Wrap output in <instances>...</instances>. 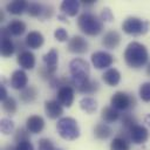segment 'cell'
Listing matches in <instances>:
<instances>
[{
	"label": "cell",
	"instance_id": "cell-37",
	"mask_svg": "<svg viewBox=\"0 0 150 150\" xmlns=\"http://www.w3.org/2000/svg\"><path fill=\"white\" fill-rule=\"evenodd\" d=\"M15 150H34V146L30 143V141H23L16 144Z\"/></svg>",
	"mask_w": 150,
	"mask_h": 150
},
{
	"label": "cell",
	"instance_id": "cell-27",
	"mask_svg": "<svg viewBox=\"0 0 150 150\" xmlns=\"http://www.w3.org/2000/svg\"><path fill=\"white\" fill-rule=\"evenodd\" d=\"M129 142L130 141H128L123 137L116 136L110 143V150H130Z\"/></svg>",
	"mask_w": 150,
	"mask_h": 150
},
{
	"label": "cell",
	"instance_id": "cell-30",
	"mask_svg": "<svg viewBox=\"0 0 150 150\" xmlns=\"http://www.w3.org/2000/svg\"><path fill=\"white\" fill-rule=\"evenodd\" d=\"M2 109L8 115H14L16 112V102L13 97L8 96L5 101H2Z\"/></svg>",
	"mask_w": 150,
	"mask_h": 150
},
{
	"label": "cell",
	"instance_id": "cell-23",
	"mask_svg": "<svg viewBox=\"0 0 150 150\" xmlns=\"http://www.w3.org/2000/svg\"><path fill=\"white\" fill-rule=\"evenodd\" d=\"M7 29L9 30V33L14 36H20L25 33L26 30V23L19 19H14L12 20L8 25H7Z\"/></svg>",
	"mask_w": 150,
	"mask_h": 150
},
{
	"label": "cell",
	"instance_id": "cell-28",
	"mask_svg": "<svg viewBox=\"0 0 150 150\" xmlns=\"http://www.w3.org/2000/svg\"><path fill=\"white\" fill-rule=\"evenodd\" d=\"M80 107L83 111L88 114H93L97 108V103L93 97H83L80 101Z\"/></svg>",
	"mask_w": 150,
	"mask_h": 150
},
{
	"label": "cell",
	"instance_id": "cell-42",
	"mask_svg": "<svg viewBox=\"0 0 150 150\" xmlns=\"http://www.w3.org/2000/svg\"><path fill=\"white\" fill-rule=\"evenodd\" d=\"M96 1L95 0H83V1H81V4H83L84 6H90V5H94Z\"/></svg>",
	"mask_w": 150,
	"mask_h": 150
},
{
	"label": "cell",
	"instance_id": "cell-47",
	"mask_svg": "<svg viewBox=\"0 0 150 150\" xmlns=\"http://www.w3.org/2000/svg\"><path fill=\"white\" fill-rule=\"evenodd\" d=\"M146 74L150 76V63L148 64V67H146Z\"/></svg>",
	"mask_w": 150,
	"mask_h": 150
},
{
	"label": "cell",
	"instance_id": "cell-6",
	"mask_svg": "<svg viewBox=\"0 0 150 150\" xmlns=\"http://www.w3.org/2000/svg\"><path fill=\"white\" fill-rule=\"evenodd\" d=\"M110 104L116 110L125 111L135 107L136 100L131 94H127L124 91H116L110 98Z\"/></svg>",
	"mask_w": 150,
	"mask_h": 150
},
{
	"label": "cell",
	"instance_id": "cell-35",
	"mask_svg": "<svg viewBox=\"0 0 150 150\" xmlns=\"http://www.w3.org/2000/svg\"><path fill=\"white\" fill-rule=\"evenodd\" d=\"M38 150H55L54 144L48 138H41L38 142Z\"/></svg>",
	"mask_w": 150,
	"mask_h": 150
},
{
	"label": "cell",
	"instance_id": "cell-22",
	"mask_svg": "<svg viewBox=\"0 0 150 150\" xmlns=\"http://www.w3.org/2000/svg\"><path fill=\"white\" fill-rule=\"evenodd\" d=\"M112 135L111 128L107 123H97L94 128V136L97 139H107Z\"/></svg>",
	"mask_w": 150,
	"mask_h": 150
},
{
	"label": "cell",
	"instance_id": "cell-15",
	"mask_svg": "<svg viewBox=\"0 0 150 150\" xmlns=\"http://www.w3.org/2000/svg\"><path fill=\"white\" fill-rule=\"evenodd\" d=\"M42 60H43L45 67H46L53 75H55L56 69H57V61H59V54H57V50L54 49V48H52L47 54L43 55Z\"/></svg>",
	"mask_w": 150,
	"mask_h": 150
},
{
	"label": "cell",
	"instance_id": "cell-31",
	"mask_svg": "<svg viewBox=\"0 0 150 150\" xmlns=\"http://www.w3.org/2000/svg\"><path fill=\"white\" fill-rule=\"evenodd\" d=\"M42 12H43V6L39 2H30L28 5V8H27L28 15H30L33 18H36V16H41Z\"/></svg>",
	"mask_w": 150,
	"mask_h": 150
},
{
	"label": "cell",
	"instance_id": "cell-16",
	"mask_svg": "<svg viewBox=\"0 0 150 150\" xmlns=\"http://www.w3.org/2000/svg\"><path fill=\"white\" fill-rule=\"evenodd\" d=\"M120 42H121V35H120V33L117 30H114V29L108 30L104 34L103 39H102V45L105 48H108V49H115V48H117L118 45H120Z\"/></svg>",
	"mask_w": 150,
	"mask_h": 150
},
{
	"label": "cell",
	"instance_id": "cell-7",
	"mask_svg": "<svg viewBox=\"0 0 150 150\" xmlns=\"http://www.w3.org/2000/svg\"><path fill=\"white\" fill-rule=\"evenodd\" d=\"M91 63L93 66L96 68V69H104V68H108L114 62V57L111 54L107 53V52H102V50H98V52H95L91 54Z\"/></svg>",
	"mask_w": 150,
	"mask_h": 150
},
{
	"label": "cell",
	"instance_id": "cell-10",
	"mask_svg": "<svg viewBox=\"0 0 150 150\" xmlns=\"http://www.w3.org/2000/svg\"><path fill=\"white\" fill-rule=\"evenodd\" d=\"M56 100L61 103V105L69 108L74 102V88L70 86L59 88L56 93Z\"/></svg>",
	"mask_w": 150,
	"mask_h": 150
},
{
	"label": "cell",
	"instance_id": "cell-11",
	"mask_svg": "<svg viewBox=\"0 0 150 150\" xmlns=\"http://www.w3.org/2000/svg\"><path fill=\"white\" fill-rule=\"evenodd\" d=\"M129 134H130V141L132 143H135V144H143L149 138L148 129L145 127H143V125H139V124L134 125L129 130Z\"/></svg>",
	"mask_w": 150,
	"mask_h": 150
},
{
	"label": "cell",
	"instance_id": "cell-20",
	"mask_svg": "<svg viewBox=\"0 0 150 150\" xmlns=\"http://www.w3.org/2000/svg\"><path fill=\"white\" fill-rule=\"evenodd\" d=\"M28 2L25 0H15V1H11L6 5V9L8 13L13 14V15H20L22 14L25 11H27L28 8Z\"/></svg>",
	"mask_w": 150,
	"mask_h": 150
},
{
	"label": "cell",
	"instance_id": "cell-34",
	"mask_svg": "<svg viewBox=\"0 0 150 150\" xmlns=\"http://www.w3.org/2000/svg\"><path fill=\"white\" fill-rule=\"evenodd\" d=\"M0 129L1 132L5 135H9L14 129V123L8 118H2L0 122Z\"/></svg>",
	"mask_w": 150,
	"mask_h": 150
},
{
	"label": "cell",
	"instance_id": "cell-8",
	"mask_svg": "<svg viewBox=\"0 0 150 150\" xmlns=\"http://www.w3.org/2000/svg\"><path fill=\"white\" fill-rule=\"evenodd\" d=\"M11 33L7 29V27L1 28V45H0V52L4 57L11 56L15 52V46L14 42L11 39Z\"/></svg>",
	"mask_w": 150,
	"mask_h": 150
},
{
	"label": "cell",
	"instance_id": "cell-46",
	"mask_svg": "<svg viewBox=\"0 0 150 150\" xmlns=\"http://www.w3.org/2000/svg\"><path fill=\"white\" fill-rule=\"evenodd\" d=\"M59 19H61V21H67L64 15H59Z\"/></svg>",
	"mask_w": 150,
	"mask_h": 150
},
{
	"label": "cell",
	"instance_id": "cell-5",
	"mask_svg": "<svg viewBox=\"0 0 150 150\" xmlns=\"http://www.w3.org/2000/svg\"><path fill=\"white\" fill-rule=\"evenodd\" d=\"M122 29L124 33L130 35H142L148 32L149 22L136 16H129L123 21Z\"/></svg>",
	"mask_w": 150,
	"mask_h": 150
},
{
	"label": "cell",
	"instance_id": "cell-33",
	"mask_svg": "<svg viewBox=\"0 0 150 150\" xmlns=\"http://www.w3.org/2000/svg\"><path fill=\"white\" fill-rule=\"evenodd\" d=\"M139 97L144 102H150V82H144L139 87Z\"/></svg>",
	"mask_w": 150,
	"mask_h": 150
},
{
	"label": "cell",
	"instance_id": "cell-38",
	"mask_svg": "<svg viewBox=\"0 0 150 150\" xmlns=\"http://www.w3.org/2000/svg\"><path fill=\"white\" fill-rule=\"evenodd\" d=\"M114 19V15L109 8H104L101 13V20L102 21H111Z\"/></svg>",
	"mask_w": 150,
	"mask_h": 150
},
{
	"label": "cell",
	"instance_id": "cell-26",
	"mask_svg": "<svg viewBox=\"0 0 150 150\" xmlns=\"http://www.w3.org/2000/svg\"><path fill=\"white\" fill-rule=\"evenodd\" d=\"M77 91L82 93V94H94L98 90V82L97 81H93V80H89L87 81L86 83L79 86L75 88Z\"/></svg>",
	"mask_w": 150,
	"mask_h": 150
},
{
	"label": "cell",
	"instance_id": "cell-29",
	"mask_svg": "<svg viewBox=\"0 0 150 150\" xmlns=\"http://www.w3.org/2000/svg\"><path fill=\"white\" fill-rule=\"evenodd\" d=\"M121 121H122V125H123V128H124L125 130H130L134 125L137 124L136 117H135L131 112H129V111H128V112H124V114L122 115Z\"/></svg>",
	"mask_w": 150,
	"mask_h": 150
},
{
	"label": "cell",
	"instance_id": "cell-43",
	"mask_svg": "<svg viewBox=\"0 0 150 150\" xmlns=\"http://www.w3.org/2000/svg\"><path fill=\"white\" fill-rule=\"evenodd\" d=\"M4 150H15V146H13V145L8 144V145H6V146L4 148Z\"/></svg>",
	"mask_w": 150,
	"mask_h": 150
},
{
	"label": "cell",
	"instance_id": "cell-2",
	"mask_svg": "<svg viewBox=\"0 0 150 150\" xmlns=\"http://www.w3.org/2000/svg\"><path fill=\"white\" fill-rule=\"evenodd\" d=\"M77 26L82 33L89 36L98 35L103 29V21L91 13H82L77 19Z\"/></svg>",
	"mask_w": 150,
	"mask_h": 150
},
{
	"label": "cell",
	"instance_id": "cell-48",
	"mask_svg": "<svg viewBox=\"0 0 150 150\" xmlns=\"http://www.w3.org/2000/svg\"><path fill=\"white\" fill-rule=\"evenodd\" d=\"M55 150H62V149H55Z\"/></svg>",
	"mask_w": 150,
	"mask_h": 150
},
{
	"label": "cell",
	"instance_id": "cell-9",
	"mask_svg": "<svg viewBox=\"0 0 150 150\" xmlns=\"http://www.w3.org/2000/svg\"><path fill=\"white\" fill-rule=\"evenodd\" d=\"M67 49L74 54H83L88 50V42L84 38L80 35H74L71 39L68 40Z\"/></svg>",
	"mask_w": 150,
	"mask_h": 150
},
{
	"label": "cell",
	"instance_id": "cell-41",
	"mask_svg": "<svg viewBox=\"0 0 150 150\" xmlns=\"http://www.w3.org/2000/svg\"><path fill=\"white\" fill-rule=\"evenodd\" d=\"M7 97H8V96H7V90H6L5 86L1 84V86H0V100H1V101H5Z\"/></svg>",
	"mask_w": 150,
	"mask_h": 150
},
{
	"label": "cell",
	"instance_id": "cell-39",
	"mask_svg": "<svg viewBox=\"0 0 150 150\" xmlns=\"http://www.w3.org/2000/svg\"><path fill=\"white\" fill-rule=\"evenodd\" d=\"M52 15H53V7L52 6H43V12H42L41 18L47 19V18H50Z\"/></svg>",
	"mask_w": 150,
	"mask_h": 150
},
{
	"label": "cell",
	"instance_id": "cell-25",
	"mask_svg": "<svg viewBox=\"0 0 150 150\" xmlns=\"http://www.w3.org/2000/svg\"><path fill=\"white\" fill-rule=\"evenodd\" d=\"M38 96V89L34 86H27L25 89L20 91V100L23 103H30L33 102Z\"/></svg>",
	"mask_w": 150,
	"mask_h": 150
},
{
	"label": "cell",
	"instance_id": "cell-45",
	"mask_svg": "<svg viewBox=\"0 0 150 150\" xmlns=\"http://www.w3.org/2000/svg\"><path fill=\"white\" fill-rule=\"evenodd\" d=\"M5 20V14L2 12H0V21H4Z\"/></svg>",
	"mask_w": 150,
	"mask_h": 150
},
{
	"label": "cell",
	"instance_id": "cell-13",
	"mask_svg": "<svg viewBox=\"0 0 150 150\" xmlns=\"http://www.w3.org/2000/svg\"><path fill=\"white\" fill-rule=\"evenodd\" d=\"M45 111L49 118L55 120L63 114V108L57 100H50L45 102Z\"/></svg>",
	"mask_w": 150,
	"mask_h": 150
},
{
	"label": "cell",
	"instance_id": "cell-4",
	"mask_svg": "<svg viewBox=\"0 0 150 150\" xmlns=\"http://www.w3.org/2000/svg\"><path fill=\"white\" fill-rule=\"evenodd\" d=\"M56 129L59 135L68 141H74L80 136V128L73 117H62L57 121Z\"/></svg>",
	"mask_w": 150,
	"mask_h": 150
},
{
	"label": "cell",
	"instance_id": "cell-40",
	"mask_svg": "<svg viewBox=\"0 0 150 150\" xmlns=\"http://www.w3.org/2000/svg\"><path fill=\"white\" fill-rule=\"evenodd\" d=\"M14 46H15V52H18L19 54L20 53H22V52H25V50H27V49H25V47H27L26 46V43L25 42H22V41H16V42H14Z\"/></svg>",
	"mask_w": 150,
	"mask_h": 150
},
{
	"label": "cell",
	"instance_id": "cell-36",
	"mask_svg": "<svg viewBox=\"0 0 150 150\" xmlns=\"http://www.w3.org/2000/svg\"><path fill=\"white\" fill-rule=\"evenodd\" d=\"M54 36H55V39H56L57 41H60V42H63V41H67V40H68V33H67V30H66L64 28H62V27H59V28L55 29Z\"/></svg>",
	"mask_w": 150,
	"mask_h": 150
},
{
	"label": "cell",
	"instance_id": "cell-32",
	"mask_svg": "<svg viewBox=\"0 0 150 150\" xmlns=\"http://www.w3.org/2000/svg\"><path fill=\"white\" fill-rule=\"evenodd\" d=\"M29 131L26 128H18L15 134H14V141L18 143L23 142V141H30V136H29Z\"/></svg>",
	"mask_w": 150,
	"mask_h": 150
},
{
	"label": "cell",
	"instance_id": "cell-44",
	"mask_svg": "<svg viewBox=\"0 0 150 150\" xmlns=\"http://www.w3.org/2000/svg\"><path fill=\"white\" fill-rule=\"evenodd\" d=\"M144 122H145V123H146V124L150 127V115H146V116H145V118H144Z\"/></svg>",
	"mask_w": 150,
	"mask_h": 150
},
{
	"label": "cell",
	"instance_id": "cell-14",
	"mask_svg": "<svg viewBox=\"0 0 150 150\" xmlns=\"http://www.w3.org/2000/svg\"><path fill=\"white\" fill-rule=\"evenodd\" d=\"M45 128V121L39 115L29 116L26 121V129L30 134H40Z\"/></svg>",
	"mask_w": 150,
	"mask_h": 150
},
{
	"label": "cell",
	"instance_id": "cell-24",
	"mask_svg": "<svg viewBox=\"0 0 150 150\" xmlns=\"http://www.w3.org/2000/svg\"><path fill=\"white\" fill-rule=\"evenodd\" d=\"M101 118L105 123H112V122H116L120 118V112H118V110H116L111 105L110 107H104L101 111Z\"/></svg>",
	"mask_w": 150,
	"mask_h": 150
},
{
	"label": "cell",
	"instance_id": "cell-17",
	"mask_svg": "<svg viewBox=\"0 0 150 150\" xmlns=\"http://www.w3.org/2000/svg\"><path fill=\"white\" fill-rule=\"evenodd\" d=\"M43 41H45L43 35L40 32H36V30L29 32L26 35V39H25L26 46L28 48H30V49H38V48H40L43 45Z\"/></svg>",
	"mask_w": 150,
	"mask_h": 150
},
{
	"label": "cell",
	"instance_id": "cell-1",
	"mask_svg": "<svg viewBox=\"0 0 150 150\" xmlns=\"http://www.w3.org/2000/svg\"><path fill=\"white\" fill-rule=\"evenodd\" d=\"M123 57H124L125 63L129 67L137 69V68H141L144 64H146L149 54H148V50L144 45L132 41L127 46Z\"/></svg>",
	"mask_w": 150,
	"mask_h": 150
},
{
	"label": "cell",
	"instance_id": "cell-21",
	"mask_svg": "<svg viewBox=\"0 0 150 150\" xmlns=\"http://www.w3.org/2000/svg\"><path fill=\"white\" fill-rule=\"evenodd\" d=\"M80 8V1L76 0H64L62 1L60 9L64 15H69V16H75L79 12Z\"/></svg>",
	"mask_w": 150,
	"mask_h": 150
},
{
	"label": "cell",
	"instance_id": "cell-3",
	"mask_svg": "<svg viewBox=\"0 0 150 150\" xmlns=\"http://www.w3.org/2000/svg\"><path fill=\"white\" fill-rule=\"evenodd\" d=\"M69 70L71 74V80L74 82V89L89 81L90 68H89V63L86 60L80 57L71 60L69 63Z\"/></svg>",
	"mask_w": 150,
	"mask_h": 150
},
{
	"label": "cell",
	"instance_id": "cell-18",
	"mask_svg": "<svg viewBox=\"0 0 150 150\" xmlns=\"http://www.w3.org/2000/svg\"><path fill=\"white\" fill-rule=\"evenodd\" d=\"M18 63L22 69H33L35 66V56L30 50L18 54Z\"/></svg>",
	"mask_w": 150,
	"mask_h": 150
},
{
	"label": "cell",
	"instance_id": "cell-12",
	"mask_svg": "<svg viewBox=\"0 0 150 150\" xmlns=\"http://www.w3.org/2000/svg\"><path fill=\"white\" fill-rule=\"evenodd\" d=\"M27 83H28V77H27V74L22 69H18L13 71V74L11 75L9 84L13 89L22 90L27 87Z\"/></svg>",
	"mask_w": 150,
	"mask_h": 150
},
{
	"label": "cell",
	"instance_id": "cell-19",
	"mask_svg": "<svg viewBox=\"0 0 150 150\" xmlns=\"http://www.w3.org/2000/svg\"><path fill=\"white\" fill-rule=\"evenodd\" d=\"M102 80L110 87H115L121 81V74L116 68H109L102 74Z\"/></svg>",
	"mask_w": 150,
	"mask_h": 150
}]
</instances>
